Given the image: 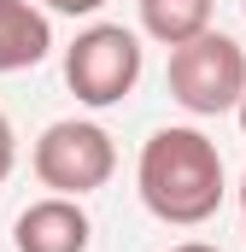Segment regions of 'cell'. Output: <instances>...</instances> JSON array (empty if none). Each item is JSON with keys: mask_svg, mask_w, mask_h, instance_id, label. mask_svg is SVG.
I'll return each mask as SVG.
<instances>
[{"mask_svg": "<svg viewBox=\"0 0 246 252\" xmlns=\"http://www.w3.org/2000/svg\"><path fill=\"white\" fill-rule=\"evenodd\" d=\"M241 12H246V0H241Z\"/></svg>", "mask_w": 246, "mask_h": 252, "instance_id": "13", "label": "cell"}, {"mask_svg": "<svg viewBox=\"0 0 246 252\" xmlns=\"http://www.w3.org/2000/svg\"><path fill=\"white\" fill-rule=\"evenodd\" d=\"M53 53V24L35 0H0V76L30 70Z\"/></svg>", "mask_w": 246, "mask_h": 252, "instance_id": "6", "label": "cell"}, {"mask_svg": "<svg viewBox=\"0 0 246 252\" xmlns=\"http://www.w3.org/2000/svg\"><path fill=\"white\" fill-rule=\"evenodd\" d=\"M30 164H35V182H41V188L82 199V193H94V188L112 182V170H118V141L94 124V118H59V124L41 129Z\"/></svg>", "mask_w": 246, "mask_h": 252, "instance_id": "4", "label": "cell"}, {"mask_svg": "<svg viewBox=\"0 0 246 252\" xmlns=\"http://www.w3.org/2000/svg\"><path fill=\"white\" fill-rule=\"evenodd\" d=\"M235 118H241V135H246V100H241V112H235Z\"/></svg>", "mask_w": 246, "mask_h": 252, "instance_id": "12", "label": "cell"}, {"mask_svg": "<svg viewBox=\"0 0 246 252\" xmlns=\"http://www.w3.org/2000/svg\"><path fill=\"white\" fill-rule=\"evenodd\" d=\"M88 241H94V223H88L82 199H70V193H47V199L24 205L12 223L18 252H88Z\"/></svg>", "mask_w": 246, "mask_h": 252, "instance_id": "5", "label": "cell"}, {"mask_svg": "<svg viewBox=\"0 0 246 252\" xmlns=\"http://www.w3.org/2000/svg\"><path fill=\"white\" fill-rule=\"evenodd\" d=\"M141 64H147V53H141L135 30H123V24H88L64 47V82H70V94L82 106L106 112V106H118V100L135 94Z\"/></svg>", "mask_w": 246, "mask_h": 252, "instance_id": "3", "label": "cell"}, {"mask_svg": "<svg viewBox=\"0 0 246 252\" xmlns=\"http://www.w3.org/2000/svg\"><path fill=\"white\" fill-rule=\"evenodd\" d=\"M135 6H141V30L158 47H182L193 35H205L217 12V0H135Z\"/></svg>", "mask_w": 246, "mask_h": 252, "instance_id": "7", "label": "cell"}, {"mask_svg": "<svg viewBox=\"0 0 246 252\" xmlns=\"http://www.w3.org/2000/svg\"><path fill=\"white\" fill-rule=\"evenodd\" d=\"M241 229H246V176H241Z\"/></svg>", "mask_w": 246, "mask_h": 252, "instance_id": "11", "label": "cell"}, {"mask_svg": "<svg viewBox=\"0 0 246 252\" xmlns=\"http://www.w3.org/2000/svg\"><path fill=\"white\" fill-rule=\"evenodd\" d=\"M170 252H217V247H205V241H182V247H170Z\"/></svg>", "mask_w": 246, "mask_h": 252, "instance_id": "10", "label": "cell"}, {"mask_svg": "<svg viewBox=\"0 0 246 252\" xmlns=\"http://www.w3.org/2000/svg\"><path fill=\"white\" fill-rule=\"evenodd\" d=\"M41 6H47V12H59V18H94L106 0H41Z\"/></svg>", "mask_w": 246, "mask_h": 252, "instance_id": "8", "label": "cell"}, {"mask_svg": "<svg viewBox=\"0 0 246 252\" xmlns=\"http://www.w3.org/2000/svg\"><path fill=\"white\" fill-rule=\"evenodd\" d=\"M12 164H18V141H12V124H6V112H0V182L12 176Z\"/></svg>", "mask_w": 246, "mask_h": 252, "instance_id": "9", "label": "cell"}, {"mask_svg": "<svg viewBox=\"0 0 246 252\" xmlns=\"http://www.w3.org/2000/svg\"><path fill=\"white\" fill-rule=\"evenodd\" d=\"M164 88L193 118L241 112V100H246V47L235 35H223V30H205V35L182 41V47H170Z\"/></svg>", "mask_w": 246, "mask_h": 252, "instance_id": "2", "label": "cell"}, {"mask_svg": "<svg viewBox=\"0 0 246 252\" xmlns=\"http://www.w3.org/2000/svg\"><path fill=\"white\" fill-rule=\"evenodd\" d=\"M135 188L141 205L158 217V223H176V229H199L217 217L223 205V153L205 129L193 124H164L141 141V158H135Z\"/></svg>", "mask_w": 246, "mask_h": 252, "instance_id": "1", "label": "cell"}]
</instances>
